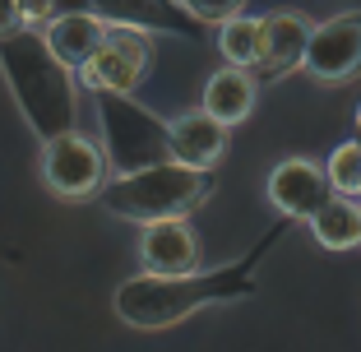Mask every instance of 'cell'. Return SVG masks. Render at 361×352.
<instances>
[{
  "label": "cell",
  "mask_w": 361,
  "mask_h": 352,
  "mask_svg": "<svg viewBox=\"0 0 361 352\" xmlns=\"http://www.w3.org/2000/svg\"><path fill=\"white\" fill-rule=\"evenodd\" d=\"M223 297V274H135L126 278L111 297L116 315L130 329H171V324L190 320L200 306Z\"/></svg>",
  "instance_id": "1"
},
{
  "label": "cell",
  "mask_w": 361,
  "mask_h": 352,
  "mask_svg": "<svg viewBox=\"0 0 361 352\" xmlns=\"http://www.w3.org/2000/svg\"><path fill=\"white\" fill-rule=\"evenodd\" d=\"M102 204L116 218H135V223H153V218H185L195 204L209 195L204 171L180 167V162H158V167H139L130 176H116L102 186Z\"/></svg>",
  "instance_id": "2"
},
{
  "label": "cell",
  "mask_w": 361,
  "mask_h": 352,
  "mask_svg": "<svg viewBox=\"0 0 361 352\" xmlns=\"http://www.w3.org/2000/svg\"><path fill=\"white\" fill-rule=\"evenodd\" d=\"M153 70V37L139 28H126V23H106L102 37H97L93 56H88L84 65H79V79H84V88H93V93H135L144 79H149Z\"/></svg>",
  "instance_id": "3"
},
{
  "label": "cell",
  "mask_w": 361,
  "mask_h": 352,
  "mask_svg": "<svg viewBox=\"0 0 361 352\" xmlns=\"http://www.w3.org/2000/svg\"><path fill=\"white\" fill-rule=\"evenodd\" d=\"M42 186L56 200H93L106 186V153L79 130H56L42 144Z\"/></svg>",
  "instance_id": "4"
},
{
  "label": "cell",
  "mask_w": 361,
  "mask_h": 352,
  "mask_svg": "<svg viewBox=\"0 0 361 352\" xmlns=\"http://www.w3.org/2000/svg\"><path fill=\"white\" fill-rule=\"evenodd\" d=\"M315 84H348L361 75V10H343L324 23H310L306 56H301Z\"/></svg>",
  "instance_id": "5"
},
{
  "label": "cell",
  "mask_w": 361,
  "mask_h": 352,
  "mask_svg": "<svg viewBox=\"0 0 361 352\" xmlns=\"http://www.w3.org/2000/svg\"><path fill=\"white\" fill-rule=\"evenodd\" d=\"M264 195L278 214L287 218H310L319 204L329 200V176H324V162L315 158H283L264 181Z\"/></svg>",
  "instance_id": "6"
},
{
  "label": "cell",
  "mask_w": 361,
  "mask_h": 352,
  "mask_svg": "<svg viewBox=\"0 0 361 352\" xmlns=\"http://www.w3.org/2000/svg\"><path fill=\"white\" fill-rule=\"evenodd\" d=\"M200 236L185 218H153L139 236V269L149 274H195L200 269Z\"/></svg>",
  "instance_id": "7"
},
{
  "label": "cell",
  "mask_w": 361,
  "mask_h": 352,
  "mask_svg": "<svg viewBox=\"0 0 361 352\" xmlns=\"http://www.w3.org/2000/svg\"><path fill=\"white\" fill-rule=\"evenodd\" d=\"M223 153H227V126L213 121L204 107H190V111H180V116L167 121V158L171 162L209 171V167H218Z\"/></svg>",
  "instance_id": "8"
},
{
  "label": "cell",
  "mask_w": 361,
  "mask_h": 352,
  "mask_svg": "<svg viewBox=\"0 0 361 352\" xmlns=\"http://www.w3.org/2000/svg\"><path fill=\"white\" fill-rule=\"evenodd\" d=\"M306 37H310V19L301 10H269L259 14V65L269 79H287L301 70L306 56Z\"/></svg>",
  "instance_id": "9"
},
{
  "label": "cell",
  "mask_w": 361,
  "mask_h": 352,
  "mask_svg": "<svg viewBox=\"0 0 361 352\" xmlns=\"http://www.w3.org/2000/svg\"><path fill=\"white\" fill-rule=\"evenodd\" d=\"M255 102H259V84H255V70L245 65H223L204 79V102L200 107L209 111L213 121H223L227 130L232 126H245L255 116Z\"/></svg>",
  "instance_id": "10"
},
{
  "label": "cell",
  "mask_w": 361,
  "mask_h": 352,
  "mask_svg": "<svg viewBox=\"0 0 361 352\" xmlns=\"http://www.w3.org/2000/svg\"><path fill=\"white\" fill-rule=\"evenodd\" d=\"M102 28H106V23L97 19V14H84V10L51 14V19L42 23V47L51 51V61L65 65V70H79V65L93 56Z\"/></svg>",
  "instance_id": "11"
},
{
  "label": "cell",
  "mask_w": 361,
  "mask_h": 352,
  "mask_svg": "<svg viewBox=\"0 0 361 352\" xmlns=\"http://www.w3.org/2000/svg\"><path fill=\"white\" fill-rule=\"evenodd\" d=\"M306 223H310L315 245H324V250H352L357 232H361V204L348 200V195H329Z\"/></svg>",
  "instance_id": "12"
},
{
  "label": "cell",
  "mask_w": 361,
  "mask_h": 352,
  "mask_svg": "<svg viewBox=\"0 0 361 352\" xmlns=\"http://www.w3.org/2000/svg\"><path fill=\"white\" fill-rule=\"evenodd\" d=\"M218 51H223L227 65H245V70H255L259 65V14H227L218 19Z\"/></svg>",
  "instance_id": "13"
},
{
  "label": "cell",
  "mask_w": 361,
  "mask_h": 352,
  "mask_svg": "<svg viewBox=\"0 0 361 352\" xmlns=\"http://www.w3.org/2000/svg\"><path fill=\"white\" fill-rule=\"evenodd\" d=\"M324 176H329V190L334 195L357 200V195H361V139H348V144H338V149L329 153Z\"/></svg>",
  "instance_id": "14"
},
{
  "label": "cell",
  "mask_w": 361,
  "mask_h": 352,
  "mask_svg": "<svg viewBox=\"0 0 361 352\" xmlns=\"http://www.w3.org/2000/svg\"><path fill=\"white\" fill-rule=\"evenodd\" d=\"M180 5H185L195 19H204V23H218V19H227V14L245 10V0H180Z\"/></svg>",
  "instance_id": "15"
},
{
  "label": "cell",
  "mask_w": 361,
  "mask_h": 352,
  "mask_svg": "<svg viewBox=\"0 0 361 352\" xmlns=\"http://www.w3.org/2000/svg\"><path fill=\"white\" fill-rule=\"evenodd\" d=\"M14 10H19L23 28H42V23L56 14V0H14Z\"/></svg>",
  "instance_id": "16"
},
{
  "label": "cell",
  "mask_w": 361,
  "mask_h": 352,
  "mask_svg": "<svg viewBox=\"0 0 361 352\" xmlns=\"http://www.w3.org/2000/svg\"><path fill=\"white\" fill-rule=\"evenodd\" d=\"M14 28H23V23H19V10H14V0H0V37H5V32H14Z\"/></svg>",
  "instance_id": "17"
},
{
  "label": "cell",
  "mask_w": 361,
  "mask_h": 352,
  "mask_svg": "<svg viewBox=\"0 0 361 352\" xmlns=\"http://www.w3.org/2000/svg\"><path fill=\"white\" fill-rule=\"evenodd\" d=\"M352 126H357V139H361V107H357V116H352Z\"/></svg>",
  "instance_id": "18"
},
{
  "label": "cell",
  "mask_w": 361,
  "mask_h": 352,
  "mask_svg": "<svg viewBox=\"0 0 361 352\" xmlns=\"http://www.w3.org/2000/svg\"><path fill=\"white\" fill-rule=\"evenodd\" d=\"M357 245H361V232H357Z\"/></svg>",
  "instance_id": "19"
},
{
  "label": "cell",
  "mask_w": 361,
  "mask_h": 352,
  "mask_svg": "<svg viewBox=\"0 0 361 352\" xmlns=\"http://www.w3.org/2000/svg\"><path fill=\"white\" fill-rule=\"evenodd\" d=\"M357 204H361V195H357Z\"/></svg>",
  "instance_id": "20"
}]
</instances>
